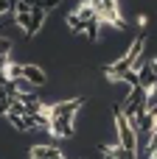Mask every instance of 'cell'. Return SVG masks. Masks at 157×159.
<instances>
[{"mask_svg":"<svg viewBox=\"0 0 157 159\" xmlns=\"http://www.w3.org/2000/svg\"><path fill=\"white\" fill-rule=\"evenodd\" d=\"M45 17H48V14H45L42 8H37V6H31V14H28V28H25L22 34H25L28 39H34V36L39 34V28H42V22H45Z\"/></svg>","mask_w":157,"mask_h":159,"instance_id":"6da1fadb","label":"cell"},{"mask_svg":"<svg viewBox=\"0 0 157 159\" xmlns=\"http://www.w3.org/2000/svg\"><path fill=\"white\" fill-rule=\"evenodd\" d=\"M22 78H25V81H31L34 87H45V84H48L45 70H42V67H37V64H22Z\"/></svg>","mask_w":157,"mask_h":159,"instance_id":"7a4b0ae2","label":"cell"},{"mask_svg":"<svg viewBox=\"0 0 157 159\" xmlns=\"http://www.w3.org/2000/svg\"><path fill=\"white\" fill-rule=\"evenodd\" d=\"M135 25H138V28H146V25H149V17H146V14H138V17H135Z\"/></svg>","mask_w":157,"mask_h":159,"instance_id":"3957f363","label":"cell"}]
</instances>
